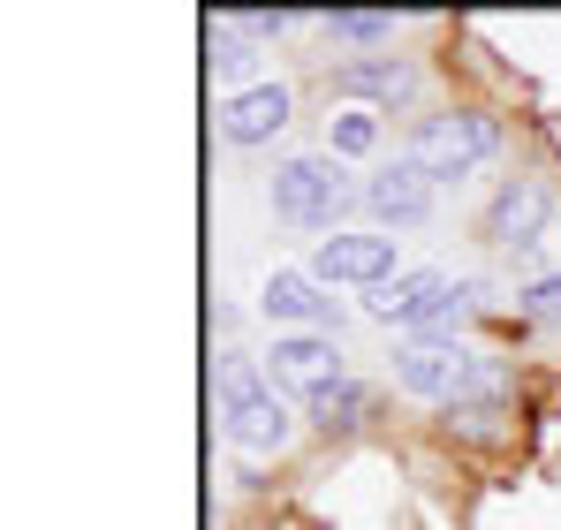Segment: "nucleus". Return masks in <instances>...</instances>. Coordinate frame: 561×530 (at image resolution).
<instances>
[{
	"instance_id": "f257e3e1",
	"label": "nucleus",
	"mask_w": 561,
	"mask_h": 530,
	"mask_svg": "<svg viewBox=\"0 0 561 530\" xmlns=\"http://www.w3.org/2000/svg\"><path fill=\"white\" fill-rule=\"evenodd\" d=\"M213 417H220L236 454H280L296 440V410L274 394L266 356H243V349L213 356Z\"/></svg>"
},
{
	"instance_id": "f03ea898",
	"label": "nucleus",
	"mask_w": 561,
	"mask_h": 530,
	"mask_svg": "<svg viewBox=\"0 0 561 530\" xmlns=\"http://www.w3.org/2000/svg\"><path fill=\"white\" fill-rule=\"evenodd\" d=\"M501 364L485 349L463 342H402L394 349V387L410 402H440V410H463V402H501Z\"/></svg>"
},
{
	"instance_id": "7ed1b4c3",
	"label": "nucleus",
	"mask_w": 561,
	"mask_h": 530,
	"mask_svg": "<svg viewBox=\"0 0 561 530\" xmlns=\"http://www.w3.org/2000/svg\"><path fill=\"white\" fill-rule=\"evenodd\" d=\"M266 205H274V220H288V228H304V235L327 243V228L342 235V212L365 205V189L342 175L334 152H296V160H280L274 175H266Z\"/></svg>"
},
{
	"instance_id": "20e7f679",
	"label": "nucleus",
	"mask_w": 561,
	"mask_h": 530,
	"mask_svg": "<svg viewBox=\"0 0 561 530\" xmlns=\"http://www.w3.org/2000/svg\"><path fill=\"white\" fill-rule=\"evenodd\" d=\"M501 152V122L493 114H470V106H448V114H425L410 129V168L425 182H463L470 168H485Z\"/></svg>"
},
{
	"instance_id": "39448f33",
	"label": "nucleus",
	"mask_w": 561,
	"mask_h": 530,
	"mask_svg": "<svg viewBox=\"0 0 561 530\" xmlns=\"http://www.w3.org/2000/svg\"><path fill=\"white\" fill-rule=\"evenodd\" d=\"M266 379H274L280 402H304V410H311L327 387H342V349H334V334H274Z\"/></svg>"
},
{
	"instance_id": "423d86ee",
	"label": "nucleus",
	"mask_w": 561,
	"mask_h": 530,
	"mask_svg": "<svg viewBox=\"0 0 561 530\" xmlns=\"http://www.w3.org/2000/svg\"><path fill=\"white\" fill-rule=\"evenodd\" d=\"M319 288H387L394 280V235H379V228H342V235H327L311 265H304Z\"/></svg>"
},
{
	"instance_id": "0eeeda50",
	"label": "nucleus",
	"mask_w": 561,
	"mask_h": 530,
	"mask_svg": "<svg viewBox=\"0 0 561 530\" xmlns=\"http://www.w3.org/2000/svg\"><path fill=\"white\" fill-rule=\"evenodd\" d=\"M547 228H554V189H547L539 175L501 182V189H493V205H485V220H478V235H485L493 251H508V258H516V251H531Z\"/></svg>"
},
{
	"instance_id": "6e6552de",
	"label": "nucleus",
	"mask_w": 561,
	"mask_h": 530,
	"mask_svg": "<svg viewBox=\"0 0 561 530\" xmlns=\"http://www.w3.org/2000/svg\"><path fill=\"white\" fill-rule=\"evenodd\" d=\"M259 311L274 319V334H342V303H334L311 273H296V265H274V273H266Z\"/></svg>"
},
{
	"instance_id": "1a4fd4ad",
	"label": "nucleus",
	"mask_w": 561,
	"mask_h": 530,
	"mask_svg": "<svg viewBox=\"0 0 561 530\" xmlns=\"http://www.w3.org/2000/svg\"><path fill=\"white\" fill-rule=\"evenodd\" d=\"M288 114H296V91L266 77L259 91H236V99H220V106H213V129H220V145H236V152H259V145H274L280 129H288Z\"/></svg>"
},
{
	"instance_id": "9d476101",
	"label": "nucleus",
	"mask_w": 561,
	"mask_h": 530,
	"mask_svg": "<svg viewBox=\"0 0 561 530\" xmlns=\"http://www.w3.org/2000/svg\"><path fill=\"white\" fill-rule=\"evenodd\" d=\"M448 296H456V288H448V273H440V265H410V273H394L387 288L365 296V319H379V326H410V334H417Z\"/></svg>"
},
{
	"instance_id": "9b49d317",
	"label": "nucleus",
	"mask_w": 561,
	"mask_h": 530,
	"mask_svg": "<svg viewBox=\"0 0 561 530\" xmlns=\"http://www.w3.org/2000/svg\"><path fill=\"white\" fill-rule=\"evenodd\" d=\"M365 212L379 220V235H394V228H425L433 220V182L417 175L410 160H394V168H379L365 182Z\"/></svg>"
},
{
	"instance_id": "f8f14e48",
	"label": "nucleus",
	"mask_w": 561,
	"mask_h": 530,
	"mask_svg": "<svg viewBox=\"0 0 561 530\" xmlns=\"http://www.w3.org/2000/svg\"><path fill=\"white\" fill-rule=\"evenodd\" d=\"M327 91H334L342 106H387V114H394V106L417 91V69L394 61V54H379V61H350V69H334V84H327Z\"/></svg>"
},
{
	"instance_id": "ddd939ff",
	"label": "nucleus",
	"mask_w": 561,
	"mask_h": 530,
	"mask_svg": "<svg viewBox=\"0 0 561 530\" xmlns=\"http://www.w3.org/2000/svg\"><path fill=\"white\" fill-rule=\"evenodd\" d=\"M205 69H213V84H228V99L266 84V77H259V46L228 23V8H213V15H205Z\"/></svg>"
},
{
	"instance_id": "4468645a",
	"label": "nucleus",
	"mask_w": 561,
	"mask_h": 530,
	"mask_svg": "<svg viewBox=\"0 0 561 530\" xmlns=\"http://www.w3.org/2000/svg\"><path fill=\"white\" fill-rule=\"evenodd\" d=\"M319 38L342 46V54H373V46L394 38V15H373V8H327V15H319ZM373 61H379V54H373Z\"/></svg>"
},
{
	"instance_id": "2eb2a0df",
	"label": "nucleus",
	"mask_w": 561,
	"mask_h": 530,
	"mask_svg": "<svg viewBox=\"0 0 561 530\" xmlns=\"http://www.w3.org/2000/svg\"><path fill=\"white\" fill-rule=\"evenodd\" d=\"M365 410H373V394H365L357 379H342V387H327L304 417H311L319 433H357V425H365Z\"/></svg>"
},
{
	"instance_id": "dca6fc26",
	"label": "nucleus",
	"mask_w": 561,
	"mask_h": 530,
	"mask_svg": "<svg viewBox=\"0 0 561 530\" xmlns=\"http://www.w3.org/2000/svg\"><path fill=\"white\" fill-rule=\"evenodd\" d=\"M379 145V114L373 106H342V114H327V152L334 160H365Z\"/></svg>"
},
{
	"instance_id": "f3484780",
	"label": "nucleus",
	"mask_w": 561,
	"mask_h": 530,
	"mask_svg": "<svg viewBox=\"0 0 561 530\" xmlns=\"http://www.w3.org/2000/svg\"><path fill=\"white\" fill-rule=\"evenodd\" d=\"M516 311L561 334V273H539V280H524V288H516Z\"/></svg>"
}]
</instances>
